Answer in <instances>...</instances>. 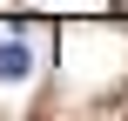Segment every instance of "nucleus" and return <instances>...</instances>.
<instances>
[{
    "mask_svg": "<svg viewBox=\"0 0 128 121\" xmlns=\"http://www.w3.org/2000/svg\"><path fill=\"white\" fill-rule=\"evenodd\" d=\"M27 74H34V54L20 40H0V81H27Z\"/></svg>",
    "mask_w": 128,
    "mask_h": 121,
    "instance_id": "f257e3e1",
    "label": "nucleus"
}]
</instances>
